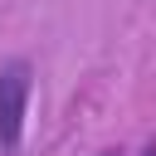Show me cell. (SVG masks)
<instances>
[{"instance_id":"cell-1","label":"cell","mask_w":156,"mask_h":156,"mask_svg":"<svg viewBox=\"0 0 156 156\" xmlns=\"http://www.w3.org/2000/svg\"><path fill=\"white\" fill-rule=\"evenodd\" d=\"M29 88H34V68L29 58H10L0 63V151H20L24 141V112H29Z\"/></svg>"},{"instance_id":"cell-2","label":"cell","mask_w":156,"mask_h":156,"mask_svg":"<svg viewBox=\"0 0 156 156\" xmlns=\"http://www.w3.org/2000/svg\"><path fill=\"white\" fill-rule=\"evenodd\" d=\"M141 156H156V141H151V146H146V151H141Z\"/></svg>"},{"instance_id":"cell-3","label":"cell","mask_w":156,"mask_h":156,"mask_svg":"<svg viewBox=\"0 0 156 156\" xmlns=\"http://www.w3.org/2000/svg\"><path fill=\"white\" fill-rule=\"evenodd\" d=\"M98 156H122V151H117V146H112V151H98Z\"/></svg>"}]
</instances>
